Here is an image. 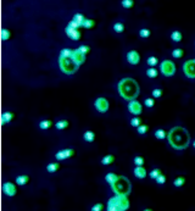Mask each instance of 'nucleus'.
Returning <instances> with one entry per match:
<instances>
[{
	"label": "nucleus",
	"mask_w": 195,
	"mask_h": 211,
	"mask_svg": "<svg viewBox=\"0 0 195 211\" xmlns=\"http://www.w3.org/2000/svg\"><path fill=\"white\" fill-rule=\"evenodd\" d=\"M117 91H118V94L126 101L135 100L140 94L139 84L133 78H122L118 82Z\"/></svg>",
	"instance_id": "f03ea898"
},
{
	"label": "nucleus",
	"mask_w": 195,
	"mask_h": 211,
	"mask_svg": "<svg viewBox=\"0 0 195 211\" xmlns=\"http://www.w3.org/2000/svg\"><path fill=\"white\" fill-rule=\"evenodd\" d=\"M120 176H117L116 173H113V172H110V173H107L106 176H105V181H106L107 183H110V184H112L113 182H116L117 181V178H118Z\"/></svg>",
	"instance_id": "6ab92c4d"
},
{
	"label": "nucleus",
	"mask_w": 195,
	"mask_h": 211,
	"mask_svg": "<svg viewBox=\"0 0 195 211\" xmlns=\"http://www.w3.org/2000/svg\"><path fill=\"white\" fill-rule=\"evenodd\" d=\"M160 175H161V170H160V168H154L152 171L149 173V176H150L151 180H156V178H157Z\"/></svg>",
	"instance_id": "473e14b6"
},
{
	"label": "nucleus",
	"mask_w": 195,
	"mask_h": 211,
	"mask_svg": "<svg viewBox=\"0 0 195 211\" xmlns=\"http://www.w3.org/2000/svg\"><path fill=\"white\" fill-rule=\"evenodd\" d=\"M75 31H76V28H73V27H71V26H66V28H65V33H66V34L70 37Z\"/></svg>",
	"instance_id": "de8ad7c7"
},
{
	"label": "nucleus",
	"mask_w": 195,
	"mask_h": 211,
	"mask_svg": "<svg viewBox=\"0 0 195 211\" xmlns=\"http://www.w3.org/2000/svg\"><path fill=\"white\" fill-rule=\"evenodd\" d=\"M55 127H56V129H59V131H62V129H65V128L68 127V121L61 120V121H59V122H56Z\"/></svg>",
	"instance_id": "5701e85b"
},
{
	"label": "nucleus",
	"mask_w": 195,
	"mask_h": 211,
	"mask_svg": "<svg viewBox=\"0 0 195 211\" xmlns=\"http://www.w3.org/2000/svg\"><path fill=\"white\" fill-rule=\"evenodd\" d=\"M3 190H4V193L6 194L7 197H14L15 194L17 193L15 184L11 183V182H5L4 185H3Z\"/></svg>",
	"instance_id": "9b49d317"
},
{
	"label": "nucleus",
	"mask_w": 195,
	"mask_h": 211,
	"mask_svg": "<svg viewBox=\"0 0 195 211\" xmlns=\"http://www.w3.org/2000/svg\"><path fill=\"white\" fill-rule=\"evenodd\" d=\"M146 63H148L150 67H154V66H156V65L159 63V59L156 58V56H149V58L146 59Z\"/></svg>",
	"instance_id": "bb28decb"
},
{
	"label": "nucleus",
	"mask_w": 195,
	"mask_h": 211,
	"mask_svg": "<svg viewBox=\"0 0 195 211\" xmlns=\"http://www.w3.org/2000/svg\"><path fill=\"white\" fill-rule=\"evenodd\" d=\"M72 51L73 50H71V49H62L60 51V56H59V58H71Z\"/></svg>",
	"instance_id": "2f4dec72"
},
{
	"label": "nucleus",
	"mask_w": 195,
	"mask_h": 211,
	"mask_svg": "<svg viewBox=\"0 0 195 211\" xmlns=\"http://www.w3.org/2000/svg\"><path fill=\"white\" fill-rule=\"evenodd\" d=\"M101 209H102V204H95V205L92 207L93 211H100Z\"/></svg>",
	"instance_id": "8fccbe9b"
},
{
	"label": "nucleus",
	"mask_w": 195,
	"mask_h": 211,
	"mask_svg": "<svg viewBox=\"0 0 195 211\" xmlns=\"http://www.w3.org/2000/svg\"><path fill=\"white\" fill-rule=\"evenodd\" d=\"M140 125H142V123H140V118H138L137 116L131 120V126H132V127H135V128H137V127H139Z\"/></svg>",
	"instance_id": "ea45409f"
},
{
	"label": "nucleus",
	"mask_w": 195,
	"mask_h": 211,
	"mask_svg": "<svg viewBox=\"0 0 195 211\" xmlns=\"http://www.w3.org/2000/svg\"><path fill=\"white\" fill-rule=\"evenodd\" d=\"M134 176L139 180H144L146 177V170L143 167V166H137L134 168Z\"/></svg>",
	"instance_id": "4468645a"
},
{
	"label": "nucleus",
	"mask_w": 195,
	"mask_h": 211,
	"mask_svg": "<svg viewBox=\"0 0 195 211\" xmlns=\"http://www.w3.org/2000/svg\"><path fill=\"white\" fill-rule=\"evenodd\" d=\"M113 31H115L116 33H123V31H125V26H123V23H121V22H116L115 25H113Z\"/></svg>",
	"instance_id": "c85d7f7f"
},
{
	"label": "nucleus",
	"mask_w": 195,
	"mask_h": 211,
	"mask_svg": "<svg viewBox=\"0 0 195 211\" xmlns=\"http://www.w3.org/2000/svg\"><path fill=\"white\" fill-rule=\"evenodd\" d=\"M55 159L59 160V161H62V160L67 159V158H66V155H65V151H63V150H60V151H58V153L55 154Z\"/></svg>",
	"instance_id": "e433bc0d"
},
{
	"label": "nucleus",
	"mask_w": 195,
	"mask_h": 211,
	"mask_svg": "<svg viewBox=\"0 0 195 211\" xmlns=\"http://www.w3.org/2000/svg\"><path fill=\"white\" fill-rule=\"evenodd\" d=\"M80 36H82V34H80V32H79L78 29H76V31L70 36V38H71L72 40H79V39H80Z\"/></svg>",
	"instance_id": "a19ab883"
},
{
	"label": "nucleus",
	"mask_w": 195,
	"mask_h": 211,
	"mask_svg": "<svg viewBox=\"0 0 195 211\" xmlns=\"http://www.w3.org/2000/svg\"><path fill=\"white\" fill-rule=\"evenodd\" d=\"M154 104H155V101H154V98H146V99L144 100V105H145L146 108H149V109L154 108Z\"/></svg>",
	"instance_id": "c9c22d12"
},
{
	"label": "nucleus",
	"mask_w": 195,
	"mask_h": 211,
	"mask_svg": "<svg viewBox=\"0 0 195 211\" xmlns=\"http://www.w3.org/2000/svg\"><path fill=\"white\" fill-rule=\"evenodd\" d=\"M154 135H155L156 139L159 140H164V139H167V133L164 131V129H156L155 133H154Z\"/></svg>",
	"instance_id": "f3484780"
},
{
	"label": "nucleus",
	"mask_w": 195,
	"mask_h": 211,
	"mask_svg": "<svg viewBox=\"0 0 195 211\" xmlns=\"http://www.w3.org/2000/svg\"><path fill=\"white\" fill-rule=\"evenodd\" d=\"M194 61H195V59H194Z\"/></svg>",
	"instance_id": "3c124183"
},
{
	"label": "nucleus",
	"mask_w": 195,
	"mask_h": 211,
	"mask_svg": "<svg viewBox=\"0 0 195 211\" xmlns=\"http://www.w3.org/2000/svg\"><path fill=\"white\" fill-rule=\"evenodd\" d=\"M151 94H152V98H154V99H160L161 96H162V91H161L160 88H156V89H154Z\"/></svg>",
	"instance_id": "f704fd0d"
},
{
	"label": "nucleus",
	"mask_w": 195,
	"mask_h": 211,
	"mask_svg": "<svg viewBox=\"0 0 195 211\" xmlns=\"http://www.w3.org/2000/svg\"><path fill=\"white\" fill-rule=\"evenodd\" d=\"M157 75H159V71L155 67H150V68L146 70V76L149 78H156Z\"/></svg>",
	"instance_id": "4be33fe9"
},
{
	"label": "nucleus",
	"mask_w": 195,
	"mask_h": 211,
	"mask_svg": "<svg viewBox=\"0 0 195 211\" xmlns=\"http://www.w3.org/2000/svg\"><path fill=\"white\" fill-rule=\"evenodd\" d=\"M148 131H149V127L146 125H140L139 127H137V132L139 134H145Z\"/></svg>",
	"instance_id": "72a5a7b5"
},
{
	"label": "nucleus",
	"mask_w": 195,
	"mask_h": 211,
	"mask_svg": "<svg viewBox=\"0 0 195 211\" xmlns=\"http://www.w3.org/2000/svg\"><path fill=\"white\" fill-rule=\"evenodd\" d=\"M182 38H183V36H182V33L179 31H173L172 33H171V40L174 42V43L182 42Z\"/></svg>",
	"instance_id": "2eb2a0df"
},
{
	"label": "nucleus",
	"mask_w": 195,
	"mask_h": 211,
	"mask_svg": "<svg viewBox=\"0 0 195 211\" xmlns=\"http://www.w3.org/2000/svg\"><path fill=\"white\" fill-rule=\"evenodd\" d=\"M111 189L115 193V195H127L128 197L129 194H131L132 187H131V182H129L128 178L120 176L117 178V181L111 184Z\"/></svg>",
	"instance_id": "7ed1b4c3"
},
{
	"label": "nucleus",
	"mask_w": 195,
	"mask_h": 211,
	"mask_svg": "<svg viewBox=\"0 0 195 211\" xmlns=\"http://www.w3.org/2000/svg\"><path fill=\"white\" fill-rule=\"evenodd\" d=\"M71 59L75 61L78 66H80V65H83L85 62V54L82 53L79 49H75L72 51V55H71Z\"/></svg>",
	"instance_id": "1a4fd4ad"
},
{
	"label": "nucleus",
	"mask_w": 195,
	"mask_h": 211,
	"mask_svg": "<svg viewBox=\"0 0 195 211\" xmlns=\"http://www.w3.org/2000/svg\"><path fill=\"white\" fill-rule=\"evenodd\" d=\"M12 117H14V113L11 112H4L1 115V122L5 125V123H9L12 121Z\"/></svg>",
	"instance_id": "a211bd4d"
},
{
	"label": "nucleus",
	"mask_w": 195,
	"mask_h": 211,
	"mask_svg": "<svg viewBox=\"0 0 195 211\" xmlns=\"http://www.w3.org/2000/svg\"><path fill=\"white\" fill-rule=\"evenodd\" d=\"M118 198V211H125L129 209V200L127 195H117Z\"/></svg>",
	"instance_id": "f8f14e48"
},
{
	"label": "nucleus",
	"mask_w": 195,
	"mask_h": 211,
	"mask_svg": "<svg viewBox=\"0 0 195 211\" xmlns=\"http://www.w3.org/2000/svg\"><path fill=\"white\" fill-rule=\"evenodd\" d=\"M28 181H29V177H28L27 175H22V176H19L17 178H16V184L24 185Z\"/></svg>",
	"instance_id": "aec40b11"
},
{
	"label": "nucleus",
	"mask_w": 195,
	"mask_h": 211,
	"mask_svg": "<svg viewBox=\"0 0 195 211\" xmlns=\"http://www.w3.org/2000/svg\"><path fill=\"white\" fill-rule=\"evenodd\" d=\"M167 142L176 151H184L190 145V134L183 126H174L167 133Z\"/></svg>",
	"instance_id": "f257e3e1"
},
{
	"label": "nucleus",
	"mask_w": 195,
	"mask_h": 211,
	"mask_svg": "<svg viewBox=\"0 0 195 211\" xmlns=\"http://www.w3.org/2000/svg\"><path fill=\"white\" fill-rule=\"evenodd\" d=\"M51 121H49V120H43V121H40L39 122V128L40 129H43V131H45V129L48 128H50L51 127Z\"/></svg>",
	"instance_id": "393cba45"
},
{
	"label": "nucleus",
	"mask_w": 195,
	"mask_h": 211,
	"mask_svg": "<svg viewBox=\"0 0 195 211\" xmlns=\"http://www.w3.org/2000/svg\"><path fill=\"white\" fill-rule=\"evenodd\" d=\"M113 160H115V158H113V155H106V156H104L101 159V164L102 165H110L113 162Z\"/></svg>",
	"instance_id": "c756f323"
},
{
	"label": "nucleus",
	"mask_w": 195,
	"mask_h": 211,
	"mask_svg": "<svg viewBox=\"0 0 195 211\" xmlns=\"http://www.w3.org/2000/svg\"><path fill=\"white\" fill-rule=\"evenodd\" d=\"M134 164H135V166H143L144 165V159L142 156H135L134 158Z\"/></svg>",
	"instance_id": "79ce46f5"
},
{
	"label": "nucleus",
	"mask_w": 195,
	"mask_h": 211,
	"mask_svg": "<svg viewBox=\"0 0 195 211\" xmlns=\"http://www.w3.org/2000/svg\"><path fill=\"white\" fill-rule=\"evenodd\" d=\"M182 70H183V73L186 78L190 79V81H195V61H194V59L186 60L183 63Z\"/></svg>",
	"instance_id": "423d86ee"
},
{
	"label": "nucleus",
	"mask_w": 195,
	"mask_h": 211,
	"mask_svg": "<svg viewBox=\"0 0 195 211\" xmlns=\"http://www.w3.org/2000/svg\"><path fill=\"white\" fill-rule=\"evenodd\" d=\"M83 139H84V142H87V143L94 142V139H95L94 132H92V131H85V132L83 133Z\"/></svg>",
	"instance_id": "dca6fc26"
},
{
	"label": "nucleus",
	"mask_w": 195,
	"mask_h": 211,
	"mask_svg": "<svg viewBox=\"0 0 195 211\" xmlns=\"http://www.w3.org/2000/svg\"><path fill=\"white\" fill-rule=\"evenodd\" d=\"M155 181H156V183H157V184H160V185H162V184H165V183H166V177H165L164 175H162V173H161V175H160V176H159V177L156 178V180H155Z\"/></svg>",
	"instance_id": "37998d69"
},
{
	"label": "nucleus",
	"mask_w": 195,
	"mask_h": 211,
	"mask_svg": "<svg viewBox=\"0 0 195 211\" xmlns=\"http://www.w3.org/2000/svg\"><path fill=\"white\" fill-rule=\"evenodd\" d=\"M68 26H71V27H73V28H76V29H78V28L80 27V26L78 25V23H77V22H75V21H73V20H72V21H70Z\"/></svg>",
	"instance_id": "09e8293b"
},
{
	"label": "nucleus",
	"mask_w": 195,
	"mask_h": 211,
	"mask_svg": "<svg viewBox=\"0 0 195 211\" xmlns=\"http://www.w3.org/2000/svg\"><path fill=\"white\" fill-rule=\"evenodd\" d=\"M160 71L165 77H173L176 75V65L171 60H164L160 63Z\"/></svg>",
	"instance_id": "39448f33"
},
{
	"label": "nucleus",
	"mask_w": 195,
	"mask_h": 211,
	"mask_svg": "<svg viewBox=\"0 0 195 211\" xmlns=\"http://www.w3.org/2000/svg\"><path fill=\"white\" fill-rule=\"evenodd\" d=\"M139 36L142 38H148V37H150V31L148 28H142L139 31Z\"/></svg>",
	"instance_id": "4c0bfd02"
},
{
	"label": "nucleus",
	"mask_w": 195,
	"mask_h": 211,
	"mask_svg": "<svg viewBox=\"0 0 195 211\" xmlns=\"http://www.w3.org/2000/svg\"><path fill=\"white\" fill-rule=\"evenodd\" d=\"M122 6L125 7V9H129V7H132L133 6V4H134V1L133 0H122Z\"/></svg>",
	"instance_id": "58836bf2"
},
{
	"label": "nucleus",
	"mask_w": 195,
	"mask_h": 211,
	"mask_svg": "<svg viewBox=\"0 0 195 211\" xmlns=\"http://www.w3.org/2000/svg\"><path fill=\"white\" fill-rule=\"evenodd\" d=\"M184 183H185V178H184V177H182V176L177 177L176 180L173 181V185L176 187V188H182V187L184 185Z\"/></svg>",
	"instance_id": "412c9836"
},
{
	"label": "nucleus",
	"mask_w": 195,
	"mask_h": 211,
	"mask_svg": "<svg viewBox=\"0 0 195 211\" xmlns=\"http://www.w3.org/2000/svg\"><path fill=\"white\" fill-rule=\"evenodd\" d=\"M59 66L63 73L68 76L76 73L79 68V66L71 58H59Z\"/></svg>",
	"instance_id": "20e7f679"
},
{
	"label": "nucleus",
	"mask_w": 195,
	"mask_h": 211,
	"mask_svg": "<svg viewBox=\"0 0 195 211\" xmlns=\"http://www.w3.org/2000/svg\"><path fill=\"white\" fill-rule=\"evenodd\" d=\"M94 25H95L94 20L85 19V20H84V22H83V25H82V27H84V28H87V29H90V28H93V27H94Z\"/></svg>",
	"instance_id": "cd10ccee"
},
{
	"label": "nucleus",
	"mask_w": 195,
	"mask_h": 211,
	"mask_svg": "<svg viewBox=\"0 0 195 211\" xmlns=\"http://www.w3.org/2000/svg\"><path fill=\"white\" fill-rule=\"evenodd\" d=\"M63 151H65V155H66L67 159H68V158H72L73 155H75V150H73V149H65Z\"/></svg>",
	"instance_id": "a18cd8bd"
},
{
	"label": "nucleus",
	"mask_w": 195,
	"mask_h": 211,
	"mask_svg": "<svg viewBox=\"0 0 195 211\" xmlns=\"http://www.w3.org/2000/svg\"><path fill=\"white\" fill-rule=\"evenodd\" d=\"M72 20L75 21V22H77L78 25H79L80 27H82V25H83V22H84V20H85V19H84V16H83L82 14H76L75 16H73V19H72Z\"/></svg>",
	"instance_id": "a878e982"
},
{
	"label": "nucleus",
	"mask_w": 195,
	"mask_h": 211,
	"mask_svg": "<svg viewBox=\"0 0 195 211\" xmlns=\"http://www.w3.org/2000/svg\"><path fill=\"white\" fill-rule=\"evenodd\" d=\"M127 61L131 65H138L140 62V55L137 50H131L127 54Z\"/></svg>",
	"instance_id": "9d476101"
},
{
	"label": "nucleus",
	"mask_w": 195,
	"mask_h": 211,
	"mask_svg": "<svg viewBox=\"0 0 195 211\" xmlns=\"http://www.w3.org/2000/svg\"><path fill=\"white\" fill-rule=\"evenodd\" d=\"M1 38H3V40H7L10 38V31H7V29H3L1 31Z\"/></svg>",
	"instance_id": "c03bdc74"
},
{
	"label": "nucleus",
	"mask_w": 195,
	"mask_h": 211,
	"mask_svg": "<svg viewBox=\"0 0 195 211\" xmlns=\"http://www.w3.org/2000/svg\"><path fill=\"white\" fill-rule=\"evenodd\" d=\"M128 111L131 112L132 115H134V116L140 115L142 111H143L142 104L138 101V100H131V101H128Z\"/></svg>",
	"instance_id": "6e6552de"
},
{
	"label": "nucleus",
	"mask_w": 195,
	"mask_h": 211,
	"mask_svg": "<svg viewBox=\"0 0 195 211\" xmlns=\"http://www.w3.org/2000/svg\"><path fill=\"white\" fill-rule=\"evenodd\" d=\"M78 49H79L80 51H82V53H84L85 55H87L89 51H90V48H89L88 45H80V46L78 48Z\"/></svg>",
	"instance_id": "49530a36"
},
{
	"label": "nucleus",
	"mask_w": 195,
	"mask_h": 211,
	"mask_svg": "<svg viewBox=\"0 0 195 211\" xmlns=\"http://www.w3.org/2000/svg\"><path fill=\"white\" fill-rule=\"evenodd\" d=\"M94 106L100 113H105V112H107V110L110 108V104L105 98H98L94 101Z\"/></svg>",
	"instance_id": "0eeeda50"
},
{
	"label": "nucleus",
	"mask_w": 195,
	"mask_h": 211,
	"mask_svg": "<svg viewBox=\"0 0 195 211\" xmlns=\"http://www.w3.org/2000/svg\"><path fill=\"white\" fill-rule=\"evenodd\" d=\"M183 56V50L181 49V48H176V49L172 50V58L174 59H181Z\"/></svg>",
	"instance_id": "7c9ffc66"
},
{
	"label": "nucleus",
	"mask_w": 195,
	"mask_h": 211,
	"mask_svg": "<svg viewBox=\"0 0 195 211\" xmlns=\"http://www.w3.org/2000/svg\"><path fill=\"white\" fill-rule=\"evenodd\" d=\"M107 210L109 211H118V198L117 195L112 197L107 201Z\"/></svg>",
	"instance_id": "ddd939ff"
},
{
	"label": "nucleus",
	"mask_w": 195,
	"mask_h": 211,
	"mask_svg": "<svg viewBox=\"0 0 195 211\" xmlns=\"http://www.w3.org/2000/svg\"><path fill=\"white\" fill-rule=\"evenodd\" d=\"M59 164L58 162H51V164H49L48 166H46V171L48 172H50V173H53V172H56L59 170Z\"/></svg>",
	"instance_id": "b1692460"
}]
</instances>
